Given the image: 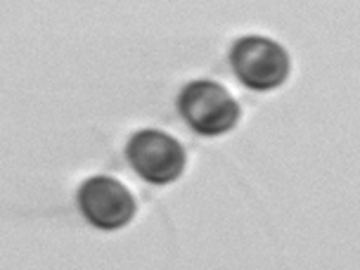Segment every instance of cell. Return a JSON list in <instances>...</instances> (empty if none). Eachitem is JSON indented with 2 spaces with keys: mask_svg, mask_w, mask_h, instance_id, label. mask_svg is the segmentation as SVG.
<instances>
[{
  "mask_svg": "<svg viewBox=\"0 0 360 270\" xmlns=\"http://www.w3.org/2000/svg\"><path fill=\"white\" fill-rule=\"evenodd\" d=\"M230 64L244 86L252 90H273L289 79V55L280 43L266 36H244L230 50Z\"/></svg>",
  "mask_w": 360,
  "mask_h": 270,
  "instance_id": "obj_2",
  "label": "cell"
},
{
  "mask_svg": "<svg viewBox=\"0 0 360 270\" xmlns=\"http://www.w3.org/2000/svg\"><path fill=\"white\" fill-rule=\"evenodd\" d=\"M79 209L83 218L98 230H121L133 221L138 202L117 178L95 176L81 185Z\"/></svg>",
  "mask_w": 360,
  "mask_h": 270,
  "instance_id": "obj_4",
  "label": "cell"
},
{
  "mask_svg": "<svg viewBox=\"0 0 360 270\" xmlns=\"http://www.w3.org/2000/svg\"><path fill=\"white\" fill-rule=\"evenodd\" d=\"M180 117L188 126L204 138H216L233 131L240 121V105L221 83L214 81H192L178 98Z\"/></svg>",
  "mask_w": 360,
  "mask_h": 270,
  "instance_id": "obj_1",
  "label": "cell"
},
{
  "mask_svg": "<svg viewBox=\"0 0 360 270\" xmlns=\"http://www.w3.org/2000/svg\"><path fill=\"white\" fill-rule=\"evenodd\" d=\"M126 159L140 178L152 185H169L185 169V150L173 135L145 128L126 145Z\"/></svg>",
  "mask_w": 360,
  "mask_h": 270,
  "instance_id": "obj_3",
  "label": "cell"
}]
</instances>
